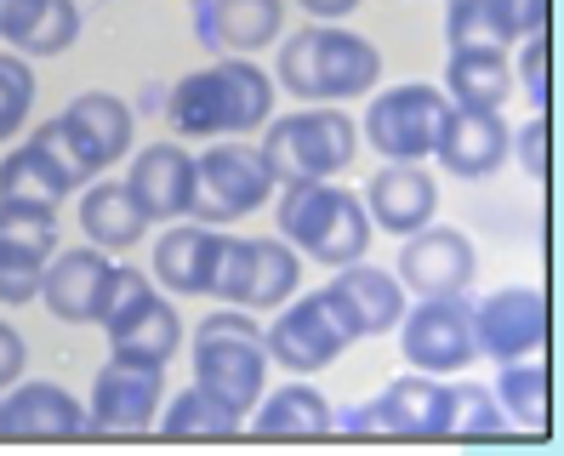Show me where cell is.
<instances>
[{"mask_svg": "<svg viewBox=\"0 0 564 456\" xmlns=\"http://www.w3.org/2000/svg\"><path fill=\"white\" fill-rule=\"evenodd\" d=\"M274 115V75L257 57L217 52L206 69L183 75L165 91V126L172 138H257Z\"/></svg>", "mask_w": 564, "mask_h": 456, "instance_id": "cell-1", "label": "cell"}, {"mask_svg": "<svg viewBox=\"0 0 564 456\" xmlns=\"http://www.w3.org/2000/svg\"><path fill=\"white\" fill-rule=\"evenodd\" d=\"M274 80L303 104H348L382 86V52L343 23H308L280 46Z\"/></svg>", "mask_w": 564, "mask_h": 456, "instance_id": "cell-2", "label": "cell"}, {"mask_svg": "<svg viewBox=\"0 0 564 456\" xmlns=\"http://www.w3.org/2000/svg\"><path fill=\"white\" fill-rule=\"evenodd\" d=\"M280 240L308 257L319 269H343L359 263L371 251V217H365V200L354 188L330 183V177H308V183H280V211H274Z\"/></svg>", "mask_w": 564, "mask_h": 456, "instance_id": "cell-3", "label": "cell"}, {"mask_svg": "<svg viewBox=\"0 0 564 456\" xmlns=\"http://www.w3.org/2000/svg\"><path fill=\"white\" fill-rule=\"evenodd\" d=\"M188 348H194V382L217 405L246 416L262 400V388H269V348H262V325L251 319V308L223 303L217 314L194 325Z\"/></svg>", "mask_w": 564, "mask_h": 456, "instance_id": "cell-4", "label": "cell"}, {"mask_svg": "<svg viewBox=\"0 0 564 456\" xmlns=\"http://www.w3.org/2000/svg\"><path fill=\"white\" fill-rule=\"evenodd\" d=\"M257 149L269 160L274 183L337 177L359 154V126L343 115V104H308V109H291V115H269Z\"/></svg>", "mask_w": 564, "mask_h": 456, "instance_id": "cell-5", "label": "cell"}, {"mask_svg": "<svg viewBox=\"0 0 564 456\" xmlns=\"http://www.w3.org/2000/svg\"><path fill=\"white\" fill-rule=\"evenodd\" d=\"M97 325L109 332V354L138 360V366H172V354L183 348V314L160 297L154 274L126 269V263L109 269Z\"/></svg>", "mask_w": 564, "mask_h": 456, "instance_id": "cell-6", "label": "cell"}, {"mask_svg": "<svg viewBox=\"0 0 564 456\" xmlns=\"http://www.w3.org/2000/svg\"><path fill=\"white\" fill-rule=\"evenodd\" d=\"M359 343V325L348 319L343 297L330 285L319 291H296L285 297L262 332V348H269V366L291 371V377H314L325 366H337L343 354Z\"/></svg>", "mask_w": 564, "mask_h": 456, "instance_id": "cell-7", "label": "cell"}, {"mask_svg": "<svg viewBox=\"0 0 564 456\" xmlns=\"http://www.w3.org/2000/svg\"><path fill=\"white\" fill-rule=\"evenodd\" d=\"M274 172L262 149H251L246 138H217L194 154V222L212 228H235L240 217H251L257 206L274 200Z\"/></svg>", "mask_w": 564, "mask_h": 456, "instance_id": "cell-8", "label": "cell"}, {"mask_svg": "<svg viewBox=\"0 0 564 456\" xmlns=\"http://www.w3.org/2000/svg\"><path fill=\"white\" fill-rule=\"evenodd\" d=\"M303 285V257H296L280 235H223V257H217V280H212V297L217 303H235L251 314H274L285 297H296Z\"/></svg>", "mask_w": 564, "mask_h": 456, "instance_id": "cell-9", "label": "cell"}, {"mask_svg": "<svg viewBox=\"0 0 564 456\" xmlns=\"http://www.w3.org/2000/svg\"><path fill=\"white\" fill-rule=\"evenodd\" d=\"M451 120V97L427 80H405L371 97L359 120V143H371L382 160H427Z\"/></svg>", "mask_w": 564, "mask_h": 456, "instance_id": "cell-10", "label": "cell"}, {"mask_svg": "<svg viewBox=\"0 0 564 456\" xmlns=\"http://www.w3.org/2000/svg\"><path fill=\"white\" fill-rule=\"evenodd\" d=\"M343 434L354 439H445L451 428V382L411 371L400 382H388L377 400L354 405L343 422Z\"/></svg>", "mask_w": 564, "mask_h": 456, "instance_id": "cell-11", "label": "cell"}, {"mask_svg": "<svg viewBox=\"0 0 564 456\" xmlns=\"http://www.w3.org/2000/svg\"><path fill=\"white\" fill-rule=\"evenodd\" d=\"M400 354L405 366L427 371V377H456L479 360L474 348V303L468 291H456V297H422L416 308L400 314Z\"/></svg>", "mask_w": 564, "mask_h": 456, "instance_id": "cell-12", "label": "cell"}, {"mask_svg": "<svg viewBox=\"0 0 564 456\" xmlns=\"http://www.w3.org/2000/svg\"><path fill=\"white\" fill-rule=\"evenodd\" d=\"M57 138L63 149H69V160L91 177H104L115 160L131 154V138H138V115H131V104H120L115 91H80L69 97V109H63L57 120Z\"/></svg>", "mask_w": 564, "mask_h": 456, "instance_id": "cell-13", "label": "cell"}, {"mask_svg": "<svg viewBox=\"0 0 564 456\" xmlns=\"http://www.w3.org/2000/svg\"><path fill=\"white\" fill-rule=\"evenodd\" d=\"M474 348L490 366L542 360L547 348V297L536 285H502L474 303Z\"/></svg>", "mask_w": 564, "mask_h": 456, "instance_id": "cell-14", "label": "cell"}, {"mask_svg": "<svg viewBox=\"0 0 564 456\" xmlns=\"http://www.w3.org/2000/svg\"><path fill=\"white\" fill-rule=\"evenodd\" d=\"M165 394V366H138L109 354V366L97 371L91 400H86V434H143L160 416Z\"/></svg>", "mask_w": 564, "mask_h": 456, "instance_id": "cell-15", "label": "cell"}, {"mask_svg": "<svg viewBox=\"0 0 564 456\" xmlns=\"http://www.w3.org/2000/svg\"><path fill=\"white\" fill-rule=\"evenodd\" d=\"M57 251V211L0 200V303L23 308L41 297V269Z\"/></svg>", "mask_w": 564, "mask_h": 456, "instance_id": "cell-16", "label": "cell"}, {"mask_svg": "<svg viewBox=\"0 0 564 456\" xmlns=\"http://www.w3.org/2000/svg\"><path fill=\"white\" fill-rule=\"evenodd\" d=\"M400 285L416 291V297H456L479 280V251L462 228H440V222H422L416 235H405L400 251Z\"/></svg>", "mask_w": 564, "mask_h": 456, "instance_id": "cell-17", "label": "cell"}, {"mask_svg": "<svg viewBox=\"0 0 564 456\" xmlns=\"http://www.w3.org/2000/svg\"><path fill=\"white\" fill-rule=\"evenodd\" d=\"M513 154V126L502 120V109H456L451 104V120L434 143V160L462 177V183H485L508 166Z\"/></svg>", "mask_w": 564, "mask_h": 456, "instance_id": "cell-18", "label": "cell"}, {"mask_svg": "<svg viewBox=\"0 0 564 456\" xmlns=\"http://www.w3.org/2000/svg\"><path fill=\"white\" fill-rule=\"evenodd\" d=\"M365 217L371 228H388V235H416L422 222L440 217V183L434 172H422V160H382V172L365 183Z\"/></svg>", "mask_w": 564, "mask_h": 456, "instance_id": "cell-19", "label": "cell"}, {"mask_svg": "<svg viewBox=\"0 0 564 456\" xmlns=\"http://www.w3.org/2000/svg\"><path fill=\"white\" fill-rule=\"evenodd\" d=\"M86 405L63 382H29L18 377L0 388V439H80Z\"/></svg>", "mask_w": 564, "mask_h": 456, "instance_id": "cell-20", "label": "cell"}, {"mask_svg": "<svg viewBox=\"0 0 564 456\" xmlns=\"http://www.w3.org/2000/svg\"><path fill=\"white\" fill-rule=\"evenodd\" d=\"M109 269H115V257L97 251V246H69V251L57 246L41 269V303L52 308V319L97 325V303H104Z\"/></svg>", "mask_w": 564, "mask_h": 456, "instance_id": "cell-21", "label": "cell"}, {"mask_svg": "<svg viewBox=\"0 0 564 456\" xmlns=\"http://www.w3.org/2000/svg\"><path fill=\"white\" fill-rule=\"evenodd\" d=\"M194 35L212 52L257 57L285 35V0H194Z\"/></svg>", "mask_w": 564, "mask_h": 456, "instance_id": "cell-22", "label": "cell"}, {"mask_svg": "<svg viewBox=\"0 0 564 456\" xmlns=\"http://www.w3.org/2000/svg\"><path fill=\"white\" fill-rule=\"evenodd\" d=\"M223 235H228V228L177 217V228H165V235H160L154 269H149V274H160V285L172 291V297H212L217 257H223Z\"/></svg>", "mask_w": 564, "mask_h": 456, "instance_id": "cell-23", "label": "cell"}, {"mask_svg": "<svg viewBox=\"0 0 564 456\" xmlns=\"http://www.w3.org/2000/svg\"><path fill=\"white\" fill-rule=\"evenodd\" d=\"M126 183L138 194V206L149 211V222H177V217L194 211V154L177 138L138 149Z\"/></svg>", "mask_w": 564, "mask_h": 456, "instance_id": "cell-24", "label": "cell"}, {"mask_svg": "<svg viewBox=\"0 0 564 456\" xmlns=\"http://www.w3.org/2000/svg\"><path fill=\"white\" fill-rule=\"evenodd\" d=\"M0 41L23 57H57L80 41L75 0H0Z\"/></svg>", "mask_w": 564, "mask_h": 456, "instance_id": "cell-25", "label": "cell"}, {"mask_svg": "<svg viewBox=\"0 0 564 456\" xmlns=\"http://www.w3.org/2000/svg\"><path fill=\"white\" fill-rule=\"evenodd\" d=\"M325 285L343 297L348 319L359 325V337H388L393 325H400V314H405V285H400V274L371 269L365 257H359V263L330 269V280H325Z\"/></svg>", "mask_w": 564, "mask_h": 456, "instance_id": "cell-26", "label": "cell"}, {"mask_svg": "<svg viewBox=\"0 0 564 456\" xmlns=\"http://www.w3.org/2000/svg\"><path fill=\"white\" fill-rule=\"evenodd\" d=\"M80 183L63 172V160L29 132L18 149H7V160H0V200L7 206H41V211H57L63 200H69Z\"/></svg>", "mask_w": 564, "mask_h": 456, "instance_id": "cell-27", "label": "cell"}, {"mask_svg": "<svg viewBox=\"0 0 564 456\" xmlns=\"http://www.w3.org/2000/svg\"><path fill=\"white\" fill-rule=\"evenodd\" d=\"M251 411H257L251 434H262V439H325V434H337V411H330V400L303 377H291L285 388L262 394Z\"/></svg>", "mask_w": 564, "mask_h": 456, "instance_id": "cell-28", "label": "cell"}, {"mask_svg": "<svg viewBox=\"0 0 564 456\" xmlns=\"http://www.w3.org/2000/svg\"><path fill=\"white\" fill-rule=\"evenodd\" d=\"M80 228L97 251H131L149 235V211L138 206L131 183H86L80 194Z\"/></svg>", "mask_w": 564, "mask_h": 456, "instance_id": "cell-29", "label": "cell"}, {"mask_svg": "<svg viewBox=\"0 0 564 456\" xmlns=\"http://www.w3.org/2000/svg\"><path fill=\"white\" fill-rule=\"evenodd\" d=\"M440 91L456 109H502L513 97V57L508 52H451Z\"/></svg>", "mask_w": 564, "mask_h": 456, "instance_id": "cell-30", "label": "cell"}, {"mask_svg": "<svg viewBox=\"0 0 564 456\" xmlns=\"http://www.w3.org/2000/svg\"><path fill=\"white\" fill-rule=\"evenodd\" d=\"M451 52H508L519 41L513 0H445Z\"/></svg>", "mask_w": 564, "mask_h": 456, "instance_id": "cell-31", "label": "cell"}, {"mask_svg": "<svg viewBox=\"0 0 564 456\" xmlns=\"http://www.w3.org/2000/svg\"><path fill=\"white\" fill-rule=\"evenodd\" d=\"M496 405H502V416L513 422V428L524 434H542L547 428V366L542 360H508L502 377H496Z\"/></svg>", "mask_w": 564, "mask_h": 456, "instance_id": "cell-32", "label": "cell"}, {"mask_svg": "<svg viewBox=\"0 0 564 456\" xmlns=\"http://www.w3.org/2000/svg\"><path fill=\"white\" fill-rule=\"evenodd\" d=\"M154 422H160L165 439H223V434H240L246 416H235L228 405H217L206 388L194 382V388H183V394H172V405H165Z\"/></svg>", "mask_w": 564, "mask_h": 456, "instance_id": "cell-33", "label": "cell"}, {"mask_svg": "<svg viewBox=\"0 0 564 456\" xmlns=\"http://www.w3.org/2000/svg\"><path fill=\"white\" fill-rule=\"evenodd\" d=\"M513 422L502 416L490 388L479 382H451V428L445 439H508Z\"/></svg>", "mask_w": 564, "mask_h": 456, "instance_id": "cell-34", "label": "cell"}, {"mask_svg": "<svg viewBox=\"0 0 564 456\" xmlns=\"http://www.w3.org/2000/svg\"><path fill=\"white\" fill-rule=\"evenodd\" d=\"M29 109H35V69L23 52H0V143L23 132Z\"/></svg>", "mask_w": 564, "mask_h": 456, "instance_id": "cell-35", "label": "cell"}, {"mask_svg": "<svg viewBox=\"0 0 564 456\" xmlns=\"http://www.w3.org/2000/svg\"><path fill=\"white\" fill-rule=\"evenodd\" d=\"M519 69L513 80H524V91L536 97V104H547V75H553V52H547V35H519Z\"/></svg>", "mask_w": 564, "mask_h": 456, "instance_id": "cell-36", "label": "cell"}, {"mask_svg": "<svg viewBox=\"0 0 564 456\" xmlns=\"http://www.w3.org/2000/svg\"><path fill=\"white\" fill-rule=\"evenodd\" d=\"M513 154L524 160V172L530 177H547V115H536V120H524L519 132H513Z\"/></svg>", "mask_w": 564, "mask_h": 456, "instance_id": "cell-37", "label": "cell"}, {"mask_svg": "<svg viewBox=\"0 0 564 456\" xmlns=\"http://www.w3.org/2000/svg\"><path fill=\"white\" fill-rule=\"evenodd\" d=\"M29 366V343L18 337V325L12 319H0V388H12Z\"/></svg>", "mask_w": 564, "mask_h": 456, "instance_id": "cell-38", "label": "cell"}, {"mask_svg": "<svg viewBox=\"0 0 564 456\" xmlns=\"http://www.w3.org/2000/svg\"><path fill=\"white\" fill-rule=\"evenodd\" d=\"M296 7H303L314 23H343L348 12H359L365 0H296Z\"/></svg>", "mask_w": 564, "mask_h": 456, "instance_id": "cell-39", "label": "cell"}]
</instances>
